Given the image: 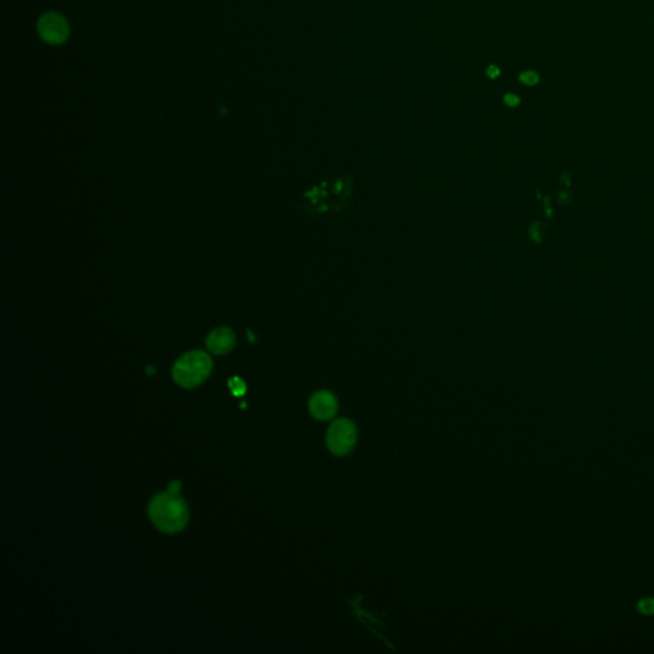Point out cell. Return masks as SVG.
Segmentation results:
<instances>
[{
    "instance_id": "6da1fadb",
    "label": "cell",
    "mask_w": 654,
    "mask_h": 654,
    "mask_svg": "<svg viewBox=\"0 0 654 654\" xmlns=\"http://www.w3.org/2000/svg\"><path fill=\"white\" fill-rule=\"evenodd\" d=\"M149 516L158 530L173 534L186 528L190 519V510L181 496L165 492L158 493L151 500Z\"/></svg>"
},
{
    "instance_id": "7a4b0ae2",
    "label": "cell",
    "mask_w": 654,
    "mask_h": 654,
    "mask_svg": "<svg viewBox=\"0 0 654 654\" xmlns=\"http://www.w3.org/2000/svg\"><path fill=\"white\" fill-rule=\"evenodd\" d=\"M213 370L210 355L196 350L181 357L173 366V379L179 386L193 389L202 384Z\"/></svg>"
},
{
    "instance_id": "3957f363",
    "label": "cell",
    "mask_w": 654,
    "mask_h": 654,
    "mask_svg": "<svg viewBox=\"0 0 654 654\" xmlns=\"http://www.w3.org/2000/svg\"><path fill=\"white\" fill-rule=\"evenodd\" d=\"M357 441V428L349 419H336L329 427L326 442L327 448L335 455H347L354 448Z\"/></svg>"
},
{
    "instance_id": "277c9868",
    "label": "cell",
    "mask_w": 654,
    "mask_h": 654,
    "mask_svg": "<svg viewBox=\"0 0 654 654\" xmlns=\"http://www.w3.org/2000/svg\"><path fill=\"white\" fill-rule=\"evenodd\" d=\"M39 32L49 44L58 45L68 39L70 26L64 17L58 13H48L40 19Z\"/></svg>"
},
{
    "instance_id": "5b68a950",
    "label": "cell",
    "mask_w": 654,
    "mask_h": 654,
    "mask_svg": "<svg viewBox=\"0 0 654 654\" xmlns=\"http://www.w3.org/2000/svg\"><path fill=\"white\" fill-rule=\"evenodd\" d=\"M309 411L318 420L332 419L338 411V402L334 395L318 393L313 395L309 402Z\"/></svg>"
},
{
    "instance_id": "8992f818",
    "label": "cell",
    "mask_w": 654,
    "mask_h": 654,
    "mask_svg": "<svg viewBox=\"0 0 654 654\" xmlns=\"http://www.w3.org/2000/svg\"><path fill=\"white\" fill-rule=\"evenodd\" d=\"M236 344V336L228 327H219L213 330L206 340L207 349L213 354H227Z\"/></svg>"
},
{
    "instance_id": "52a82bcc",
    "label": "cell",
    "mask_w": 654,
    "mask_h": 654,
    "mask_svg": "<svg viewBox=\"0 0 654 654\" xmlns=\"http://www.w3.org/2000/svg\"><path fill=\"white\" fill-rule=\"evenodd\" d=\"M637 610L639 614L644 616H654V598L648 597V598L640 599L637 605Z\"/></svg>"
},
{
    "instance_id": "ba28073f",
    "label": "cell",
    "mask_w": 654,
    "mask_h": 654,
    "mask_svg": "<svg viewBox=\"0 0 654 654\" xmlns=\"http://www.w3.org/2000/svg\"><path fill=\"white\" fill-rule=\"evenodd\" d=\"M519 81H521V83L527 85V86H534V85L538 83L539 77H538V74H537L536 72H523L521 76H519Z\"/></svg>"
},
{
    "instance_id": "9c48e42d",
    "label": "cell",
    "mask_w": 654,
    "mask_h": 654,
    "mask_svg": "<svg viewBox=\"0 0 654 654\" xmlns=\"http://www.w3.org/2000/svg\"><path fill=\"white\" fill-rule=\"evenodd\" d=\"M505 104H507L509 106H515L519 104V97L518 96L514 95V94H507V95L504 97Z\"/></svg>"
},
{
    "instance_id": "30bf717a",
    "label": "cell",
    "mask_w": 654,
    "mask_h": 654,
    "mask_svg": "<svg viewBox=\"0 0 654 654\" xmlns=\"http://www.w3.org/2000/svg\"><path fill=\"white\" fill-rule=\"evenodd\" d=\"M486 74H487L489 79H497V77L500 76V70L497 68L496 65H489V68H487V71H486Z\"/></svg>"
},
{
    "instance_id": "8fae6325",
    "label": "cell",
    "mask_w": 654,
    "mask_h": 654,
    "mask_svg": "<svg viewBox=\"0 0 654 654\" xmlns=\"http://www.w3.org/2000/svg\"><path fill=\"white\" fill-rule=\"evenodd\" d=\"M181 484L179 481H173L170 484H169V489H167V492L169 493H173V495H178L179 491H181Z\"/></svg>"
}]
</instances>
